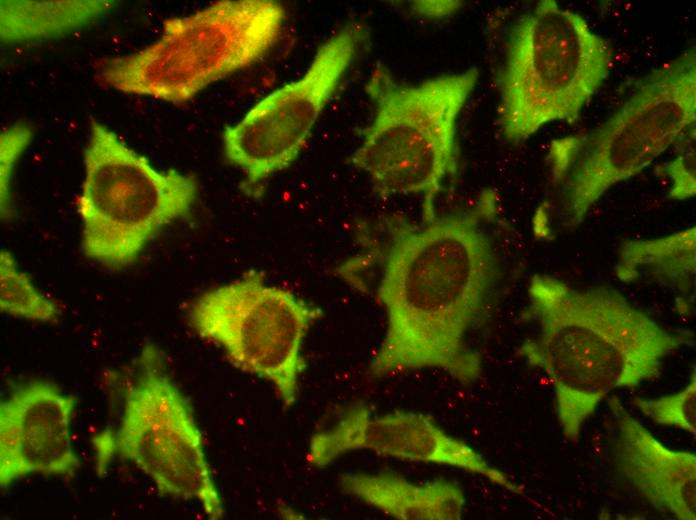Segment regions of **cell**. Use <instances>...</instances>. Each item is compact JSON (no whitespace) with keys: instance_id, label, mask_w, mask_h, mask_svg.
I'll return each mask as SVG.
<instances>
[{"instance_id":"9c48e42d","label":"cell","mask_w":696,"mask_h":520,"mask_svg":"<svg viewBox=\"0 0 696 520\" xmlns=\"http://www.w3.org/2000/svg\"><path fill=\"white\" fill-rule=\"evenodd\" d=\"M321 316V308L256 270L207 290L188 309L193 331L238 369L270 382L285 407L296 401L303 342Z\"/></svg>"},{"instance_id":"2e32d148","label":"cell","mask_w":696,"mask_h":520,"mask_svg":"<svg viewBox=\"0 0 696 520\" xmlns=\"http://www.w3.org/2000/svg\"><path fill=\"white\" fill-rule=\"evenodd\" d=\"M114 3L108 0L1 1V41L24 43L65 35L96 21Z\"/></svg>"},{"instance_id":"277c9868","label":"cell","mask_w":696,"mask_h":520,"mask_svg":"<svg viewBox=\"0 0 696 520\" xmlns=\"http://www.w3.org/2000/svg\"><path fill=\"white\" fill-rule=\"evenodd\" d=\"M478 78L471 67L405 83L383 64L374 66L365 83L373 117L348 162L380 200L418 196L421 219L437 214L438 195L458 169V119Z\"/></svg>"},{"instance_id":"9a60e30c","label":"cell","mask_w":696,"mask_h":520,"mask_svg":"<svg viewBox=\"0 0 696 520\" xmlns=\"http://www.w3.org/2000/svg\"><path fill=\"white\" fill-rule=\"evenodd\" d=\"M696 271V228L648 239L621 243L615 265L617 278L625 283L657 282L676 290L683 311L693 301Z\"/></svg>"},{"instance_id":"e0dca14e","label":"cell","mask_w":696,"mask_h":520,"mask_svg":"<svg viewBox=\"0 0 696 520\" xmlns=\"http://www.w3.org/2000/svg\"><path fill=\"white\" fill-rule=\"evenodd\" d=\"M0 310L37 322H55L60 316L58 305L34 285L6 249L0 252Z\"/></svg>"},{"instance_id":"5b68a950","label":"cell","mask_w":696,"mask_h":520,"mask_svg":"<svg viewBox=\"0 0 696 520\" xmlns=\"http://www.w3.org/2000/svg\"><path fill=\"white\" fill-rule=\"evenodd\" d=\"M612 62L609 42L582 14L539 1L511 27L497 75L503 136L518 144L551 123L577 121Z\"/></svg>"},{"instance_id":"4fadbf2b","label":"cell","mask_w":696,"mask_h":520,"mask_svg":"<svg viewBox=\"0 0 696 520\" xmlns=\"http://www.w3.org/2000/svg\"><path fill=\"white\" fill-rule=\"evenodd\" d=\"M616 422L613 456L622 477L656 509L696 519V455L661 443L623 406L608 401Z\"/></svg>"},{"instance_id":"d6986e66","label":"cell","mask_w":696,"mask_h":520,"mask_svg":"<svg viewBox=\"0 0 696 520\" xmlns=\"http://www.w3.org/2000/svg\"><path fill=\"white\" fill-rule=\"evenodd\" d=\"M660 172L670 180V199L682 201L695 196V125L679 138L675 157Z\"/></svg>"},{"instance_id":"8fae6325","label":"cell","mask_w":696,"mask_h":520,"mask_svg":"<svg viewBox=\"0 0 696 520\" xmlns=\"http://www.w3.org/2000/svg\"><path fill=\"white\" fill-rule=\"evenodd\" d=\"M357 450L402 461L450 466L482 476L514 494H524L522 486L488 463L474 448L418 412L373 416L365 404H355L331 426L311 437L307 459L313 466L324 467Z\"/></svg>"},{"instance_id":"ac0fdd59","label":"cell","mask_w":696,"mask_h":520,"mask_svg":"<svg viewBox=\"0 0 696 520\" xmlns=\"http://www.w3.org/2000/svg\"><path fill=\"white\" fill-rule=\"evenodd\" d=\"M635 407L654 423L696 434V378L693 371L684 389L656 398L637 397Z\"/></svg>"},{"instance_id":"3957f363","label":"cell","mask_w":696,"mask_h":520,"mask_svg":"<svg viewBox=\"0 0 696 520\" xmlns=\"http://www.w3.org/2000/svg\"><path fill=\"white\" fill-rule=\"evenodd\" d=\"M695 120L693 45L646 74L603 123L549 143L552 191L535 214V234L549 240L577 228L612 187L651 165Z\"/></svg>"},{"instance_id":"52a82bcc","label":"cell","mask_w":696,"mask_h":520,"mask_svg":"<svg viewBox=\"0 0 696 520\" xmlns=\"http://www.w3.org/2000/svg\"><path fill=\"white\" fill-rule=\"evenodd\" d=\"M197 193L192 174L155 168L108 126L91 121L77 202L84 255L110 269L131 265L165 226L189 214Z\"/></svg>"},{"instance_id":"ba28073f","label":"cell","mask_w":696,"mask_h":520,"mask_svg":"<svg viewBox=\"0 0 696 520\" xmlns=\"http://www.w3.org/2000/svg\"><path fill=\"white\" fill-rule=\"evenodd\" d=\"M93 446L99 474L115 458L128 461L152 480L160 494L197 501L211 520L223 517L203 436L155 346L142 348L125 387L119 421L114 429L95 436Z\"/></svg>"},{"instance_id":"6da1fadb","label":"cell","mask_w":696,"mask_h":520,"mask_svg":"<svg viewBox=\"0 0 696 520\" xmlns=\"http://www.w3.org/2000/svg\"><path fill=\"white\" fill-rule=\"evenodd\" d=\"M497 213L496 193L484 190L470 207L419 223L394 213L357 225L359 250L336 273L357 291L373 290L385 311L373 376L438 369L462 384L480 377L468 335L498 275L487 230Z\"/></svg>"},{"instance_id":"44dd1931","label":"cell","mask_w":696,"mask_h":520,"mask_svg":"<svg viewBox=\"0 0 696 520\" xmlns=\"http://www.w3.org/2000/svg\"><path fill=\"white\" fill-rule=\"evenodd\" d=\"M412 4L416 15L427 19H443L455 14L462 3L460 1H417Z\"/></svg>"},{"instance_id":"30bf717a","label":"cell","mask_w":696,"mask_h":520,"mask_svg":"<svg viewBox=\"0 0 696 520\" xmlns=\"http://www.w3.org/2000/svg\"><path fill=\"white\" fill-rule=\"evenodd\" d=\"M367 37L363 23H347L318 47L300 78L272 91L225 128L224 155L243 173L241 189L255 194L296 160Z\"/></svg>"},{"instance_id":"ffe728a7","label":"cell","mask_w":696,"mask_h":520,"mask_svg":"<svg viewBox=\"0 0 696 520\" xmlns=\"http://www.w3.org/2000/svg\"><path fill=\"white\" fill-rule=\"evenodd\" d=\"M32 132L25 125L9 128L1 134V214L2 218L11 213V179L17 160L29 144Z\"/></svg>"},{"instance_id":"7c38bea8","label":"cell","mask_w":696,"mask_h":520,"mask_svg":"<svg viewBox=\"0 0 696 520\" xmlns=\"http://www.w3.org/2000/svg\"><path fill=\"white\" fill-rule=\"evenodd\" d=\"M77 399L48 381L15 387L0 403V486L30 475L73 477L80 460L72 443Z\"/></svg>"},{"instance_id":"5bb4252c","label":"cell","mask_w":696,"mask_h":520,"mask_svg":"<svg viewBox=\"0 0 696 520\" xmlns=\"http://www.w3.org/2000/svg\"><path fill=\"white\" fill-rule=\"evenodd\" d=\"M343 492L399 520H460L465 496L460 486L438 479L416 483L391 473H347Z\"/></svg>"},{"instance_id":"8992f818","label":"cell","mask_w":696,"mask_h":520,"mask_svg":"<svg viewBox=\"0 0 696 520\" xmlns=\"http://www.w3.org/2000/svg\"><path fill=\"white\" fill-rule=\"evenodd\" d=\"M285 9L274 0H221L164 20L157 40L102 61L98 76L123 93L182 104L260 61L276 45Z\"/></svg>"},{"instance_id":"7a4b0ae2","label":"cell","mask_w":696,"mask_h":520,"mask_svg":"<svg viewBox=\"0 0 696 520\" xmlns=\"http://www.w3.org/2000/svg\"><path fill=\"white\" fill-rule=\"evenodd\" d=\"M529 313L539 332L518 354L553 387L563 436L577 442L601 401L660 376L663 360L691 345L690 331H670L617 290L577 288L548 274L532 276Z\"/></svg>"}]
</instances>
